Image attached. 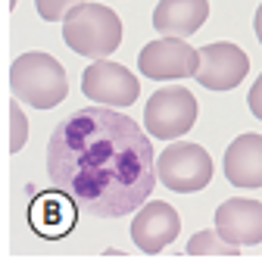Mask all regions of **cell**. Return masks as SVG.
<instances>
[{"mask_svg":"<svg viewBox=\"0 0 262 259\" xmlns=\"http://www.w3.org/2000/svg\"><path fill=\"white\" fill-rule=\"evenodd\" d=\"M47 175L94 219H122L141 209L159 178L147 132L103 106L75 110L53 128Z\"/></svg>","mask_w":262,"mask_h":259,"instance_id":"cell-1","label":"cell"},{"mask_svg":"<svg viewBox=\"0 0 262 259\" xmlns=\"http://www.w3.org/2000/svg\"><path fill=\"white\" fill-rule=\"evenodd\" d=\"M62 41L78 56L106 59L122 44V19L103 4H78L62 19Z\"/></svg>","mask_w":262,"mask_h":259,"instance_id":"cell-2","label":"cell"},{"mask_svg":"<svg viewBox=\"0 0 262 259\" xmlns=\"http://www.w3.org/2000/svg\"><path fill=\"white\" fill-rule=\"evenodd\" d=\"M10 88L16 94V100L35 106V110H53L69 94V81H66V69L59 66V59L41 50L22 53L13 62Z\"/></svg>","mask_w":262,"mask_h":259,"instance_id":"cell-3","label":"cell"},{"mask_svg":"<svg viewBox=\"0 0 262 259\" xmlns=\"http://www.w3.org/2000/svg\"><path fill=\"white\" fill-rule=\"evenodd\" d=\"M196 113H200V103H196V97L187 88L181 84L159 88L156 94H150V100L144 106L147 135L159 141H175L193 128Z\"/></svg>","mask_w":262,"mask_h":259,"instance_id":"cell-4","label":"cell"},{"mask_svg":"<svg viewBox=\"0 0 262 259\" xmlns=\"http://www.w3.org/2000/svg\"><path fill=\"white\" fill-rule=\"evenodd\" d=\"M159 184H166L175 193L203 190L212 181V156L190 141H175L156 156Z\"/></svg>","mask_w":262,"mask_h":259,"instance_id":"cell-5","label":"cell"},{"mask_svg":"<svg viewBox=\"0 0 262 259\" xmlns=\"http://www.w3.org/2000/svg\"><path fill=\"white\" fill-rule=\"evenodd\" d=\"M81 91L91 103H100V106H131L141 94L138 78L131 75L125 66L110 59H94L91 66L81 72Z\"/></svg>","mask_w":262,"mask_h":259,"instance_id":"cell-6","label":"cell"},{"mask_svg":"<svg viewBox=\"0 0 262 259\" xmlns=\"http://www.w3.org/2000/svg\"><path fill=\"white\" fill-rule=\"evenodd\" d=\"M196 66H200V50H193L184 38H159V41H150L138 53L141 75L153 81L193 78Z\"/></svg>","mask_w":262,"mask_h":259,"instance_id":"cell-7","label":"cell"},{"mask_svg":"<svg viewBox=\"0 0 262 259\" xmlns=\"http://www.w3.org/2000/svg\"><path fill=\"white\" fill-rule=\"evenodd\" d=\"M247 72H250V56L231 41H215L200 47V66H196L193 78L209 91H231L247 78Z\"/></svg>","mask_w":262,"mask_h":259,"instance_id":"cell-8","label":"cell"},{"mask_svg":"<svg viewBox=\"0 0 262 259\" xmlns=\"http://www.w3.org/2000/svg\"><path fill=\"white\" fill-rule=\"evenodd\" d=\"M178 231H181V215L175 212V206L162 200L144 203L131 222V241L141 253H159L178 238Z\"/></svg>","mask_w":262,"mask_h":259,"instance_id":"cell-9","label":"cell"},{"mask_svg":"<svg viewBox=\"0 0 262 259\" xmlns=\"http://www.w3.org/2000/svg\"><path fill=\"white\" fill-rule=\"evenodd\" d=\"M215 231L237 247L262 244V203L231 197L215 209Z\"/></svg>","mask_w":262,"mask_h":259,"instance_id":"cell-10","label":"cell"},{"mask_svg":"<svg viewBox=\"0 0 262 259\" xmlns=\"http://www.w3.org/2000/svg\"><path fill=\"white\" fill-rule=\"evenodd\" d=\"M28 219H31V228H35L41 238L59 241V238H66L75 228V222H78V203L66 190L53 187V190H44V193L35 197Z\"/></svg>","mask_w":262,"mask_h":259,"instance_id":"cell-11","label":"cell"},{"mask_svg":"<svg viewBox=\"0 0 262 259\" xmlns=\"http://www.w3.org/2000/svg\"><path fill=\"white\" fill-rule=\"evenodd\" d=\"M209 16V0H159L153 10V28L162 38H190Z\"/></svg>","mask_w":262,"mask_h":259,"instance_id":"cell-12","label":"cell"},{"mask_svg":"<svg viewBox=\"0 0 262 259\" xmlns=\"http://www.w3.org/2000/svg\"><path fill=\"white\" fill-rule=\"evenodd\" d=\"M225 178L234 187H262V135H241L225 150Z\"/></svg>","mask_w":262,"mask_h":259,"instance_id":"cell-13","label":"cell"},{"mask_svg":"<svg viewBox=\"0 0 262 259\" xmlns=\"http://www.w3.org/2000/svg\"><path fill=\"white\" fill-rule=\"evenodd\" d=\"M187 253H193V256H200V253H225V256H234L237 253V244H228L219 231H196L187 241Z\"/></svg>","mask_w":262,"mask_h":259,"instance_id":"cell-14","label":"cell"},{"mask_svg":"<svg viewBox=\"0 0 262 259\" xmlns=\"http://www.w3.org/2000/svg\"><path fill=\"white\" fill-rule=\"evenodd\" d=\"M78 4H84V0H35L38 16L47 22H62L69 16V10H75Z\"/></svg>","mask_w":262,"mask_h":259,"instance_id":"cell-15","label":"cell"},{"mask_svg":"<svg viewBox=\"0 0 262 259\" xmlns=\"http://www.w3.org/2000/svg\"><path fill=\"white\" fill-rule=\"evenodd\" d=\"M10 119H13V141H10V150H22V144L28 141V122L19 110V103H10Z\"/></svg>","mask_w":262,"mask_h":259,"instance_id":"cell-16","label":"cell"},{"mask_svg":"<svg viewBox=\"0 0 262 259\" xmlns=\"http://www.w3.org/2000/svg\"><path fill=\"white\" fill-rule=\"evenodd\" d=\"M247 106H250V113L262 122V75L253 81V88H250V94H247Z\"/></svg>","mask_w":262,"mask_h":259,"instance_id":"cell-17","label":"cell"},{"mask_svg":"<svg viewBox=\"0 0 262 259\" xmlns=\"http://www.w3.org/2000/svg\"><path fill=\"white\" fill-rule=\"evenodd\" d=\"M253 28H256V38H259V44H262V4H259V10H256V19H253Z\"/></svg>","mask_w":262,"mask_h":259,"instance_id":"cell-18","label":"cell"}]
</instances>
